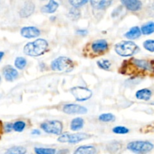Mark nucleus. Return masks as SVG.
Here are the masks:
<instances>
[{
    "label": "nucleus",
    "mask_w": 154,
    "mask_h": 154,
    "mask_svg": "<svg viewBox=\"0 0 154 154\" xmlns=\"http://www.w3.org/2000/svg\"><path fill=\"white\" fill-rule=\"evenodd\" d=\"M20 34L23 37L26 39H33L38 37L41 34V31L35 27H24L21 28Z\"/></svg>",
    "instance_id": "11"
},
{
    "label": "nucleus",
    "mask_w": 154,
    "mask_h": 154,
    "mask_svg": "<svg viewBox=\"0 0 154 154\" xmlns=\"http://www.w3.org/2000/svg\"><path fill=\"white\" fill-rule=\"evenodd\" d=\"M114 50L121 57H130L139 51V47L132 41H120L116 44Z\"/></svg>",
    "instance_id": "5"
},
{
    "label": "nucleus",
    "mask_w": 154,
    "mask_h": 154,
    "mask_svg": "<svg viewBox=\"0 0 154 154\" xmlns=\"http://www.w3.org/2000/svg\"><path fill=\"white\" fill-rule=\"evenodd\" d=\"M108 43L105 39H97L88 44L84 52L85 56L93 58L105 54L108 51Z\"/></svg>",
    "instance_id": "2"
},
{
    "label": "nucleus",
    "mask_w": 154,
    "mask_h": 154,
    "mask_svg": "<svg viewBox=\"0 0 154 154\" xmlns=\"http://www.w3.org/2000/svg\"><path fill=\"white\" fill-rule=\"evenodd\" d=\"M2 73L5 79L8 82H12L18 77V72L11 65H7L2 69Z\"/></svg>",
    "instance_id": "13"
},
{
    "label": "nucleus",
    "mask_w": 154,
    "mask_h": 154,
    "mask_svg": "<svg viewBox=\"0 0 154 154\" xmlns=\"http://www.w3.org/2000/svg\"><path fill=\"white\" fill-rule=\"evenodd\" d=\"M121 2L131 11H138L142 7V3L140 0H121Z\"/></svg>",
    "instance_id": "14"
},
{
    "label": "nucleus",
    "mask_w": 154,
    "mask_h": 154,
    "mask_svg": "<svg viewBox=\"0 0 154 154\" xmlns=\"http://www.w3.org/2000/svg\"><path fill=\"white\" fill-rule=\"evenodd\" d=\"M63 111L66 114H86L87 109L79 104H67L63 106Z\"/></svg>",
    "instance_id": "10"
},
{
    "label": "nucleus",
    "mask_w": 154,
    "mask_h": 154,
    "mask_svg": "<svg viewBox=\"0 0 154 154\" xmlns=\"http://www.w3.org/2000/svg\"><path fill=\"white\" fill-rule=\"evenodd\" d=\"M34 150L36 154H56V149L53 148L35 147Z\"/></svg>",
    "instance_id": "25"
},
{
    "label": "nucleus",
    "mask_w": 154,
    "mask_h": 154,
    "mask_svg": "<svg viewBox=\"0 0 154 154\" xmlns=\"http://www.w3.org/2000/svg\"><path fill=\"white\" fill-rule=\"evenodd\" d=\"M141 35V29L138 27H133L124 34L125 37L129 39H136Z\"/></svg>",
    "instance_id": "19"
},
{
    "label": "nucleus",
    "mask_w": 154,
    "mask_h": 154,
    "mask_svg": "<svg viewBox=\"0 0 154 154\" xmlns=\"http://www.w3.org/2000/svg\"><path fill=\"white\" fill-rule=\"evenodd\" d=\"M68 152H69L68 149H60L57 154H68Z\"/></svg>",
    "instance_id": "36"
},
{
    "label": "nucleus",
    "mask_w": 154,
    "mask_h": 154,
    "mask_svg": "<svg viewBox=\"0 0 154 154\" xmlns=\"http://www.w3.org/2000/svg\"><path fill=\"white\" fill-rule=\"evenodd\" d=\"M76 33L80 36H86L88 33V31L87 30H84V29H79V30H77Z\"/></svg>",
    "instance_id": "34"
},
{
    "label": "nucleus",
    "mask_w": 154,
    "mask_h": 154,
    "mask_svg": "<svg viewBox=\"0 0 154 154\" xmlns=\"http://www.w3.org/2000/svg\"><path fill=\"white\" fill-rule=\"evenodd\" d=\"M88 2L89 0H69V2L70 3V5H72L73 7L75 8L81 7Z\"/></svg>",
    "instance_id": "32"
},
{
    "label": "nucleus",
    "mask_w": 154,
    "mask_h": 154,
    "mask_svg": "<svg viewBox=\"0 0 154 154\" xmlns=\"http://www.w3.org/2000/svg\"><path fill=\"white\" fill-rule=\"evenodd\" d=\"M81 16V12H80L78 8L73 7L72 9H70L69 12V17L72 20H77Z\"/></svg>",
    "instance_id": "29"
},
{
    "label": "nucleus",
    "mask_w": 154,
    "mask_h": 154,
    "mask_svg": "<svg viewBox=\"0 0 154 154\" xmlns=\"http://www.w3.org/2000/svg\"><path fill=\"white\" fill-rule=\"evenodd\" d=\"M4 55H5V53L3 52V51H0V61L2 60V57H4Z\"/></svg>",
    "instance_id": "38"
},
{
    "label": "nucleus",
    "mask_w": 154,
    "mask_h": 154,
    "mask_svg": "<svg viewBox=\"0 0 154 154\" xmlns=\"http://www.w3.org/2000/svg\"><path fill=\"white\" fill-rule=\"evenodd\" d=\"M26 125V124L24 121L18 120L15 122L14 123H13V130L15 131H17V132H21L25 129Z\"/></svg>",
    "instance_id": "27"
},
{
    "label": "nucleus",
    "mask_w": 154,
    "mask_h": 154,
    "mask_svg": "<svg viewBox=\"0 0 154 154\" xmlns=\"http://www.w3.org/2000/svg\"><path fill=\"white\" fill-rule=\"evenodd\" d=\"M32 134H37V135H39V134H41V131L38 129H35L32 131Z\"/></svg>",
    "instance_id": "37"
},
{
    "label": "nucleus",
    "mask_w": 154,
    "mask_h": 154,
    "mask_svg": "<svg viewBox=\"0 0 154 154\" xmlns=\"http://www.w3.org/2000/svg\"><path fill=\"white\" fill-rule=\"evenodd\" d=\"M141 33L144 35H150L154 33V22H148L144 24L141 28Z\"/></svg>",
    "instance_id": "22"
},
{
    "label": "nucleus",
    "mask_w": 154,
    "mask_h": 154,
    "mask_svg": "<svg viewBox=\"0 0 154 154\" xmlns=\"http://www.w3.org/2000/svg\"><path fill=\"white\" fill-rule=\"evenodd\" d=\"M48 42L44 39H38L26 44L23 48L24 54L31 57H38L47 51Z\"/></svg>",
    "instance_id": "3"
},
{
    "label": "nucleus",
    "mask_w": 154,
    "mask_h": 154,
    "mask_svg": "<svg viewBox=\"0 0 154 154\" xmlns=\"http://www.w3.org/2000/svg\"><path fill=\"white\" fill-rule=\"evenodd\" d=\"M84 120L81 117L75 118L72 120L70 124L71 130L72 131H79L84 127Z\"/></svg>",
    "instance_id": "20"
},
{
    "label": "nucleus",
    "mask_w": 154,
    "mask_h": 154,
    "mask_svg": "<svg viewBox=\"0 0 154 154\" xmlns=\"http://www.w3.org/2000/svg\"><path fill=\"white\" fill-rule=\"evenodd\" d=\"M70 91L75 100L81 102L87 101L93 95V92L90 89L82 87V86H75V87L72 88L70 89Z\"/></svg>",
    "instance_id": "9"
},
{
    "label": "nucleus",
    "mask_w": 154,
    "mask_h": 154,
    "mask_svg": "<svg viewBox=\"0 0 154 154\" xmlns=\"http://www.w3.org/2000/svg\"><path fill=\"white\" fill-rule=\"evenodd\" d=\"M120 147H121V144H120L119 142H117V141L111 142V143H108V146H107V149H108V150L110 152H112V153L118 151L119 149H120Z\"/></svg>",
    "instance_id": "28"
},
{
    "label": "nucleus",
    "mask_w": 154,
    "mask_h": 154,
    "mask_svg": "<svg viewBox=\"0 0 154 154\" xmlns=\"http://www.w3.org/2000/svg\"><path fill=\"white\" fill-rule=\"evenodd\" d=\"M135 97L138 100L149 101L152 97V91L148 88L140 89L135 93Z\"/></svg>",
    "instance_id": "17"
},
{
    "label": "nucleus",
    "mask_w": 154,
    "mask_h": 154,
    "mask_svg": "<svg viewBox=\"0 0 154 154\" xmlns=\"http://www.w3.org/2000/svg\"><path fill=\"white\" fill-rule=\"evenodd\" d=\"M59 7V4L55 1V0H50L49 2L47 5H44L42 8V11L43 13L52 14L54 13L57 10Z\"/></svg>",
    "instance_id": "16"
},
{
    "label": "nucleus",
    "mask_w": 154,
    "mask_h": 154,
    "mask_svg": "<svg viewBox=\"0 0 154 154\" xmlns=\"http://www.w3.org/2000/svg\"><path fill=\"white\" fill-rule=\"evenodd\" d=\"M35 5L34 3L32 1H26L24 2L23 5L22 6V8L20 10V16L21 18H26L28 17L31 16L33 14V12L35 11Z\"/></svg>",
    "instance_id": "12"
},
{
    "label": "nucleus",
    "mask_w": 154,
    "mask_h": 154,
    "mask_svg": "<svg viewBox=\"0 0 154 154\" xmlns=\"http://www.w3.org/2000/svg\"><path fill=\"white\" fill-rule=\"evenodd\" d=\"M97 65L100 69H104V70H109L111 67V62L109 60L107 59H101V60H98Z\"/></svg>",
    "instance_id": "23"
},
{
    "label": "nucleus",
    "mask_w": 154,
    "mask_h": 154,
    "mask_svg": "<svg viewBox=\"0 0 154 154\" xmlns=\"http://www.w3.org/2000/svg\"><path fill=\"white\" fill-rule=\"evenodd\" d=\"M154 145L151 142L145 140H136L128 143L127 149L135 153H147L153 149Z\"/></svg>",
    "instance_id": "6"
},
{
    "label": "nucleus",
    "mask_w": 154,
    "mask_h": 154,
    "mask_svg": "<svg viewBox=\"0 0 154 154\" xmlns=\"http://www.w3.org/2000/svg\"><path fill=\"white\" fill-rule=\"evenodd\" d=\"M144 48L150 52H154V40L153 39H147L143 43Z\"/></svg>",
    "instance_id": "31"
},
{
    "label": "nucleus",
    "mask_w": 154,
    "mask_h": 154,
    "mask_svg": "<svg viewBox=\"0 0 154 154\" xmlns=\"http://www.w3.org/2000/svg\"><path fill=\"white\" fill-rule=\"evenodd\" d=\"M90 134L87 133H74V134H69V133H65L61 134L57 139L59 142L61 143H77L86 139L90 138Z\"/></svg>",
    "instance_id": "8"
},
{
    "label": "nucleus",
    "mask_w": 154,
    "mask_h": 154,
    "mask_svg": "<svg viewBox=\"0 0 154 154\" xmlns=\"http://www.w3.org/2000/svg\"><path fill=\"white\" fill-rule=\"evenodd\" d=\"M148 13L150 16L154 17V4H152L148 7Z\"/></svg>",
    "instance_id": "35"
},
{
    "label": "nucleus",
    "mask_w": 154,
    "mask_h": 154,
    "mask_svg": "<svg viewBox=\"0 0 154 154\" xmlns=\"http://www.w3.org/2000/svg\"><path fill=\"white\" fill-rule=\"evenodd\" d=\"M112 1L113 0H90V3L95 9L104 10L110 6Z\"/></svg>",
    "instance_id": "15"
},
{
    "label": "nucleus",
    "mask_w": 154,
    "mask_h": 154,
    "mask_svg": "<svg viewBox=\"0 0 154 154\" xmlns=\"http://www.w3.org/2000/svg\"><path fill=\"white\" fill-rule=\"evenodd\" d=\"M119 72L123 75H130L132 78L154 77V60L132 57L123 61Z\"/></svg>",
    "instance_id": "1"
},
{
    "label": "nucleus",
    "mask_w": 154,
    "mask_h": 154,
    "mask_svg": "<svg viewBox=\"0 0 154 154\" xmlns=\"http://www.w3.org/2000/svg\"><path fill=\"white\" fill-rule=\"evenodd\" d=\"M113 132L118 134H124L129 132V129L125 126H116L113 128Z\"/></svg>",
    "instance_id": "30"
},
{
    "label": "nucleus",
    "mask_w": 154,
    "mask_h": 154,
    "mask_svg": "<svg viewBox=\"0 0 154 154\" xmlns=\"http://www.w3.org/2000/svg\"><path fill=\"white\" fill-rule=\"evenodd\" d=\"M26 149L22 146H14L9 148L5 154H26Z\"/></svg>",
    "instance_id": "21"
},
{
    "label": "nucleus",
    "mask_w": 154,
    "mask_h": 154,
    "mask_svg": "<svg viewBox=\"0 0 154 154\" xmlns=\"http://www.w3.org/2000/svg\"><path fill=\"white\" fill-rule=\"evenodd\" d=\"M96 152V149L95 146H89V145H84L81 146L77 148L75 151L74 154H95Z\"/></svg>",
    "instance_id": "18"
},
{
    "label": "nucleus",
    "mask_w": 154,
    "mask_h": 154,
    "mask_svg": "<svg viewBox=\"0 0 154 154\" xmlns=\"http://www.w3.org/2000/svg\"><path fill=\"white\" fill-rule=\"evenodd\" d=\"M27 61L26 58L23 57H18L15 59L14 66L17 68L18 69H23L26 66Z\"/></svg>",
    "instance_id": "26"
},
{
    "label": "nucleus",
    "mask_w": 154,
    "mask_h": 154,
    "mask_svg": "<svg viewBox=\"0 0 154 154\" xmlns=\"http://www.w3.org/2000/svg\"><path fill=\"white\" fill-rule=\"evenodd\" d=\"M0 82H1V76H0Z\"/></svg>",
    "instance_id": "39"
},
{
    "label": "nucleus",
    "mask_w": 154,
    "mask_h": 154,
    "mask_svg": "<svg viewBox=\"0 0 154 154\" xmlns=\"http://www.w3.org/2000/svg\"><path fill=\"white\" fill-rule=\"evenodd\" d=\"M75 63L72 59L61 56L53 60L51 63V69L56 72H69L74 69Z\"/></svg>",
    "instance_id": "4"
},
{
    "label": "nucleus",
    "mask_w": 154,
    "mask_h": 154,
    "mask_svg": "<svg viewBox=\"0 0 154 154\" xmlns=\"http://www.w3.org/2000/svg\"><path fill=\"white\" fill-rule=\"evenodd\" d=\"M99 121L103 122H110L115 121L116 117L112 113H103L99 116Z\"/></svg>",
    "instance_id": "24"
},
{
    "label": "nucleus",
    "mask_w": 154,
    "mask_h": 154,
    "mask_svg": "<svg viewBox=\"0 0 154 154\" xmlns=\"http://www.w3.org/2000/svg\"><path fill=\"white\" fill-rule=\"evenodd\" d=\"M4 130L6 132H10L13 130V124L12 123H7L4 126Z\"/></svg>",
    "instance_id": "33"
},
{
    "label": "nucleus",
    "mask_w": 154,
    "mask_h": 154,
    "mask_svg": "<svg viewBox=\"0 0 154 154\" xmlns=\"http://www.w3.org/2000/svg\"><path fill=\"white\" fill-rule=\"evenodd\" d=\"M41 128L48 134L60 135L63 132V125L61 121L47 120L41 124Z\"/></svg>",
    "instance_id": "7"
}]
</instances>
